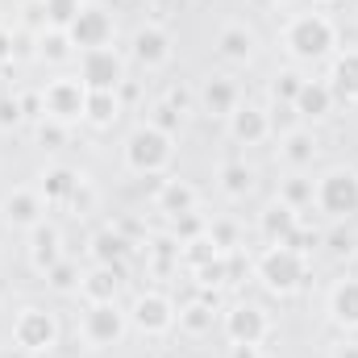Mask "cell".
I'll return each instance as SVG.
<instances>
[{"mask_svg": "<svg viewBox=\"0 0 358 358\" xmlns=\"http://www.w3.org/2000/svg\"><path fill=\"white\" fill-rule=\"evenodd\" d=\"M167 159H171V134H163V129H155V125L138 129V134L129 138V146H125V163H129L138 176H159Z\"/></svg>", "mask_w": 358, "mask_h": 358, "instance_id": "cell-1", "label": "cell"}, {"mask_svg": "<svg viewBox=\"0 0 358 358\" xmlns=\"http://www.w3.org/2000/svg\"><path fill=\"white\" fill-rule=\"evenodd\" d=\"M287 46L296 59H321L334 46V25L321 13H304L287 25Z\"/></svg>", "mask_w": 358, "mask_h": 358, "instance_id": "cell-2", "label": "cell"}, {"mask_svg": "<svg viewBox=\"0 0 358 358\" xmlns=\"http://www.w3.org/2000/svg\"><path fill=\"white\" fill-rule=\"evenodd\" d=\"M259 275H263V283H267L271 292L287 296L304 279V255L292 250V246H271L267 255H263V263H259Z\"/></svg>", "mask_w": 358, "mask_h": 358, "instance_id": "cell-3", "label": "cell"}, {"mask_svg": "<svg viewBox=\"0 0 358 358\" xmlns=\"http://www.w3.org/2000/svg\"><path fill=\"white\" fill-rule=\"evenodd\" d=\"M80 76H84L88 92H117L121 80H125V63H121V55L113 46H96V50H84Z\"/></svg>", "mask_w": 358, "mask_h": 358, "instance_id": "cell-4", "label": "cell"}, {"mask_svg": "<svg viewBox=\"0 0 358 358\" xmlns=\"http://www.w3.org/2000/svg\"><path fill=\"white\" fill-rule=\"evenodd\" d=\"M84 104H88V88H84V80H50L46 88H42V108H46V117L50 121H76V117H84Z\"/></svg>", "mask_w": 358, "mask_h": 358, "instance_id": "cell-5", "label": "cell"}, {"mask_svg": "<svg viewBox=\"0 0 358 358\" xmlns=\"http://www.w3.org/2000/svg\"><path fill=\"white\" fill-rule=\"evenodd\" d=\"M313 200L329 217H350V213H358V176L355 171H329V176L317 183V196Z\"/></svg>", "mask_w": 358, "mask_h": 358, "instance_id": "cell-6", "label": "cell"}, {"mask_svg": "<svg viewBox=\"0 0 358 358\" xmlns=\"http://www.w3.org/2000/svg\"><path fill=\"white\" fill-rule=\"evenodd\" d=\"M13 338H17V346L29 350V355L50 350V346H55V321H50V313L25 308V313L17 317V325H13Z\"/></svg>", "mask_w": 358, "mask_h": 358, "instance_id": "cell-7", "label": "cell"}, {"mask_svg": "<svg viewBox=\"0 0 358 358\" xmlns=\"http://www.w3.org/2000/svg\"><path fill=\"white\" fill-rule=\"evenodd\" d=\"M225 329L234 338V346H259L267 338V313L255 308V304H238L229 317H225Z\"/></svg>", "mask_w": 358, "mask_h": 358, "instance_id": "cell-8", "label": "cell"}, {"mask_svg": "<svg viewBox=\"0 0 358 358\" xmlns=\"http://www.w3.org/2000/svg\"><path fill=\"white\" fill-rule=\"evenodd\" d=\"M121 334H125V321H121V313L113 304H92L88 313H84V338H88V346H113Z\"/></svg>", "mask_w": 358, "mask_h": 358, "instance_id": "cell-9", "label": "cell"}, {"mask_svg": "<svg viewBox=\"0 0 358 358\" xmlns=\"http://www.w3.org/2000/svg\"><path fill=\"white\" fill-rule=\"evenodd\" d=\"M71 42L80 46V50H96V46H108V38H113V21H108V13L104 8H84L76 21H71Z\"/></svg>", "mask_w": 358, "mask_h": 358, "instance_id": "cell-10", "label": "cell"}, {"mask_svg": "<svg viewBox=\"0 0 358 358\" xmlns=\"http://www.w3.org/2000/svg\"><path fill=\"white\" fill-rule=\"evenodd\" d=\"M171 321H176V313H171V300H167V296H159V292L138 296V304H134V325H138L142 334H167Z\"/></svg>", "mask_w": 358, "mask_h": 358, "instance_id": "cell-11", "label": "cell"}, {"mask_svg": "<svg viewBox=\"0 0 358 358\" xmlns=\"http://www.w3.org/2000/svg\"><path fill=\"white\" fill-rule=\"evenodd\" d=\"M134 59L142 63V67H163L167 59H171V42H167V34L163 29H138L134 34Z\"/></svg>", "mask_w": 358, "mask_h": 358, "instance_id": "cell-12", "label": "cell"}, {"mask_svg": "<svg viewBox=\"0 0 358 358\" xmlns=\"http://www.w3.org/2000/svg\"><path fill=\"white\" fill-rule=\"evenodd\" d=\"M300 229V217H296V208L292 204H271L267 213H263V238H267L271 246H283L292 234Z\"/></svg>", "mask_w": 358, "mask_h": 358, "instance_id": "cell-13", "label": "cell"}, {"mask_svg": "<svg viewBox=\"0 0 358 358\" xmlns=\"http://www.w3.org/2000/svg\"><path fill=\"white\" fill-rule=\"evenodd\" d=\"M4 217H8V225H21V229L42 225V196H34V192H13V196L4 200Z\"/></svg>", "mask_w": 358, "mask_h": 358, "instance_id": "cell-14", "label": "cell"}, {"mask_svg": "<svg viewBox=\"0 0 358 358\" xmlns=\"http://www.w3.org/2000/svg\"><path fill=\"white\" fill-rule=\"evenodd\" d=\"M229 129H234V138L238 142H263L267 138V129H271V121H267V113L263 108H234V117H229Z\"/></svg>", "mask_w": 358, "mask_h": 358, "instance_id": "cell-15", "label": "cell"}, {"mask_svg": "<svg viewBox=\"0 0 358 358\" xmlns=\"http://www.w3.org/2000/svg\"><path fill=\"white\" fill-rule=\"evenodd\" d=\"M159 208L183 217V213H196V187L192 183H179V179H163L159 183Z\"/></svg>", "mask_w": 358, "mask_h": 358, "instance_id": "cell-16", "label": "cell"}, {"mask_svg": "<svg viewBox=\"0 0 358 358\" xmlns=\"http://www.w3.org/2000/svg\"><path fill=\"white\" fill-rule=\"evenodd\" d=\"M217 50H221V59H229V63H246V59L255 55V34H250L246 25H225L221 38H217Z\"/></svg>", "mask_w": 358, "mask_h": 358, "instance_id": "cell-17", "label": "cell"}, {"mask_svg": "<svg viewBox=\"0 0 358 358\" xmlns=\"http://www.w3.org/2000/svg\"><path fill=\"white\" fill-rule=\"evenodd\" d=\"M80 287L92 304H113V296L121 287V267H96L88 279H80Z\"/></svg>", "mask_w": 358, "mask_h": 358, "instance_id": "cell-18", "label": "cell"}, {"mask_svg": "<svg viewBox=\"0 0 358 358\" xmlns=\"http://www.w3.org/2000/svg\"><path fill=\"white\" fill-rule=\"evenodd\" d=\"M34 267L38 271H50L55 263H63V250H59V229L55 225H34Z\"/></svg>", "mask_w": 358, "mask_h": 358, "instance_id": "cell-19", "label": "cell"}, {"mask_svg": "<svg viewBox=\"0 0 358 358\" xmlns=\"http://www.w3.org/2000/svg\"><path fill=\"white\" fill-rule=\"evenodd\" d=\"M329 104H334V88L329 84H317V80H304V88L296 96V113L300 117H325L329 113Z\"/></svg>", "mask_w": 358, "mask_h": 358, "instance_id": "cell-20", "label": "cell"}, {"mask_svg": "<svg viewBox=\"0 0 358 358\" xmlns=\"http://www.w3.org/2000/svg\"><path fill=\"white\" fill-rule=\"evenodd\" d=\"M200 100H204L208 113H217V117H234V108H238V88H234V80H208L204 92H200Z\"/></svg>", "mask_w": 358, "mask_h": 358, "instance_id": "cell-21", "label": "cell"}, {"mask_svg": "<svg viewBox=\"0 0 358 358\" xmlns=\"http://www.w3.org/2000/svg\"><path fill=\"white\" fill-rule=\"evenodd\" d=\"M283 159H287L292 167H308V163L317 159V138H313L308 129H287V134H283Z\"/></svg>", "mask_w": 358, "mask_h": 358, "instance_id": "cell-22", "label": "cell"}, {"mask_svg": "<svg viewBox=\"0 0 358 358\" xmlns=\"http://www.w3.org/2000/svg\"><path fill=\"white\" fill-rule=\"evenodd\" d=\"M334 96H346V100H358V46H350L338 67H334Z\"/></svg>", "mask_w": 358, "mask_h": 358, "instance_id": "cell-23", "label": "cell"}, {"mask_svg": "<svg viewBox=\"0 0 358 358\" xmlns=\"http://www.w3.org/2000/svg\"><path fill=\"white\" fill-rule=\"evenodd\" d=\"M125 250H129V242H125L121 234H113V229H100V234L92 238V255L100 259V267H113L117 259H125Z\"/></svg>", "mask_w": 358, "mask_h": 358, "instance_id": "cell-24", "label": "cell"}, {"mask_svg": "<svg viewBox=\"0 0 358 358\" xmlns=\"http://www.w3.org/2000/svg\"><path fill=\"white\" fill-rule=\"evenodd\" d=\"M117 96L113 92H88V104H84V117L92 125H113L117 121Z\"/></svg>", "mask_w": 358, "mask_h": 358, "instance_id": "cell-25", "label": "cell"}, {"mask_svg": "<svg viewBox=\"0 0 358 358\" xmlns=\"http://www.w3.org/2000/svg\"><path fill=\"white\" fill-rule=\"evenodd\" d=\"M334 317L346 321V325H358V279L338 283V292H334Z\"/></svg>", "mask_w": 358, "mask_h": 358, "instance_id": "cell-26", "label": "cell"}, {"mask_svg": "<svg viewBox=\"0 0 358 358\" xmlns=\"http://www.w3.org/2000/svg\"><path fill=\"white\" fill-rule=\"evenodd\" d=\"M221 187H225V196H246L250 187H255V171L246 167V163H229L225 171H221Z\"/></svg>", "mask_w": 358, "mask_h": 358, "instance_id": "cell-27", "label": "cell"}, {"mask_svg": "<svg viewBox=\"0 0 358 358\" xmlns=\"http://www.w3.org/2000/svg\"><path fill=\"white\" fill-rule=\"evenodd\" d=\"M76 192H80V176H76V171L59 167V171L46 176V200H71Z\"/></svg>", "mask_w": 358, "mask_h": 358, "instance_id": "cell-28", "label": "cell"}, {"mask_svg": "<svg viewBox=\"0 0 358 358\" xmlns=\"http://www.w3.org/2000/svg\"><path fill=\"white\" fill-rule=\"evenodd\" d=\"M84 13V4L80 0H46V21L55 25V29H71V21Z\"/></svg>", "mask_w": 358, "mask_h": 358, "instance_id": "cell-29", "label": "cell"}, {"mask_svg": "<svg viewBox=\"0 0 358 358\" xmlns=\"http://www.w3.org/2000/svg\"><path fill=\"white\" fill-rule=\"evenodd\" d=\"M313 196H317V183H313V179H287V183H283V204H292V208H296V213H300V208H304V204H313Z\"/></svg>", "mask_w": 358, "mask_h": 358, "instance_id": "cell-30", "label": "cell"}, {"mask_svg": "<svg viewBox=\"0 0 358 358\" xmlns=\"http://www.w3.org/2000/svg\"><path fill=\"white\" fill-rule=\"evenodd\" d=\"M71 34L67 29H50L46 38H42V55L50 59V63H63V59H71Z\"/></svg>", "mask_w": 358, "mask_h": 358, "instance_id": "cell-31", "label": "cell"}, {"mask_svg": "<svg viewBox=\"0 0 358 358\" xmlns=\"http://www.w3.org/2000/svg\"><path fill=\"white\" fill-rule=\"evenodd\" d=\"M179 325L192 329V334H204V329H213V308L208 304H187L179 313Z\"/></svg>", "mask_w": 358, "mask_h": 358, "instance_id": "cell-32", "label": "cell"}, {"mask_svg": "<svg viewBox=\"0 0 358 358\" xmlns=\"http://www.w3.org/2000/svg\"><path fill=\"white\" fill-rule=\"evenodd\" d=\"M46 275H50V287H55V292H76V287H80V271H76V263H71V259L55 263Z\"/></svg>", "mask_w": 358, "mask_h": 358, "instance_id": "cell-33", "label": "cell"}, {"mask_svg": "<svg viewBox=\"0 0 358 358\" xmlns=\"http://www.w3.org/2000/svg\"><path fill=\"white\" fill-rule=\"evenodd\" d=\"M300 88H304V80H300L296 71H283V76L275 80V96H283V100H292V104H296V96H300Z\"/></svg>", "mask_w": 358, "mask_h": 358, "instance_id": "cell-34", "label": "cell"}, {"mask_svg": "<svg viewBox=\"0 0 358 358\" xmlns=\"http://www.w3.org/2000/svg\"><path fill=\"white\" fill-rule=\"evenodd\" d=\"M17 121H21V100L17 96H0V129H8Z\"/></svg>", "mask_w": 358, "mask_h": 358, "instance_id": "cell-35", "label": "cell"}, {"mask_svg": "<svg viewBox=\"0 0 358 358\" xmlns=\"http://www.w3.org/2000/svg\"><path fill=\"white\" fill-rule=\"evenodd\" d=\"M155 129H163V134H176L179 129V113L171 104H159V108H155Z\"/></svg>", "mask_w": 358, "mask_h": 358, "instance_id": "cell-36", "label": "cell"}, {"mask_svg": "<svg viewBox=\"0 0 358 358\" xmlns=\"http://www.w3.org/2000/svg\"><path fill=\"white\" fill-rule=\"evenodd\" d=\"M38 138H42V146H59L67 134H63V121H42L38 125Z\"/></svg>", "mask_w": 358, "mask_h": 358, "instance_id": "cell-37", "label": "cell"}, {"mask_svg": "<svg viewBox=\"0 0 358 358\" xmlns=\"http://www.w3.org/2000/svg\"><path fill=\"white\" fill-rule=\"evenodd\" d=\"M329 250H334V255H355V238H350V234H334V238H329Z\"/></svg>", "mask_w": 358, "mask_h": 358, "instance_id": "cell-38", "label": "cell"}, {"mask_svg": "<svg viewBox=\"0 0 358 358\" xmlns=\"http://www.w3.org/2000/svg\"><path fill=\"white\" fill-rule=\"evenodd\" d=\"M334 358H358V342H342V346L334 350Z\"/></svg>", "mask_w": 358, "mask_h": 358, "instance_id": "cell-39", "label": "cell"}, {"mask_svg": "<svg viewBox=\"0 0 358 358\" xmlns=\"http://www.w3.org/2000/svg\"><path fill=\"white\" fill-rule=\"evenodd\" d=\"M229 358H259V346H234Z\"/></svg>", "mask_w": 358, "mask_h": 358, "instance_id": "cell-40", "label": "cell"}, {"mask_svg": "<svg viewBox=\"0 0 358 358\" xmlns=\"http://www.w3.org/2000/svg\"><path fill=\"white\" fill-rule=\"evenodd\" d=\"M8 55H13V38H8V34H4V29H0V63H4V59H8Z\"/></svg>", "mask_w": 358, "mask_h": 358, "instance_id": "cell-41", "label": "cell"}]
</instances>
